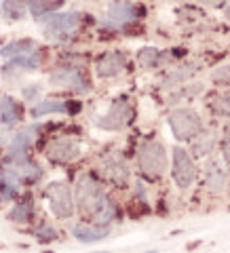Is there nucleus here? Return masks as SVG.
<instances>
[{
  "instance_id": "obj_1",
  "label": "nucleus",
  "mask_w": 230,
  "mask_h": 253,
  "mask_svg": "<svg viewBox=\"0 0 230 253\" xmlns=\"http://www.w3.org/2000/svg\"><path fill=\"white\" fill-rule=\"evenodd\" d=\"M108 201L110 199L104 192V186H101L93 175L87 173V175H83L81 179H78V184H76V203H78V207H81L83 215L95 217Z\"/></svg>"
},
{
  "instance_id": "obj_2",
  "label": "nucleus",
  "mask_w": 230,
  "mask_h": 253,
  "mask_svg": "<svg viewBox=\"0 0 230 253\" xmlns=\"http://www.w3.org/2000/svg\"><path fill=\"white\" fill-rule=\"evenodd\" d=\"M138 165L139 171L146 173L148 177H161L167 171V152H165L163 144L158 141H144L138 152Z\"/></svg>"
},
{
  "instance_id": "obj_3",
  "label": "nucleus",
  "mask_w": 230,
  "mask_h": 253,
  "mask_svg": "<svg viewBox=\"0 0 230 253\" xmlns=\"http://www.w3.org/2000/svg\"><path fill=\"white\" fill-rule=\"evenodd\" d=\"M169 126L173 131V135L180 141L186 139H194L199 133L203 131V123L199 114L190 108H178L169 114Z\"/></svg>"
},
{
  "instance_id": "obj_4",
  "label": "nucleus",
  "mask_w": 230,
  "mask_h": 253,
  "mask_svg": "<svg viewBox=\"0 0 230 253\" xmlns=\"http://www.w3.org/2000/svg\"><path fill=\"white\" fill-rule=\"evenodd\" d=\"M46 199H49V207L57 217H70L74 211V201L72 192L66 181H53L46 186Z\"/></svg>"
},
{
  "instance_id": "obj_5",
  "label": "nucleus",
  "mask_w": 230,
  "mask_h": 253,
  "mask_svg": "<svg viewBox=\"0 0 230 253\" xmlns=\"http://www.w3.org/2000/svg\"><path fill=\"white\" fill-rule=\"evenodd\" d=\"M81 23V15L78 13H55L49 17V21L45 23V36L49 41H66Z\"/></svg>"
},
{
  "instance_id": "obj_6",
  "label": "nucleus",
  "mask_w": 230,
  "mask_h": 253,
  "mask_svg": "<svg viewBox=\"0 0 230 253\" xmlns=\"http://www.w3.org/2000/svg\"><path fill=\"white\" fill-rule=\"evenodd\" d=\"M131 118H133L131 104L127 99H116L114 104L110 106L108 112L104 116H99L95 123H97V126H101V129H106V131H118V129H123V126L129 125Z\"/></svg>"
},
{
  "instance_id": "obj_7",
  "label": "nucleus",
  "mask_w": 230,
  "mask_h": 253,
  "mask_svg": "<svg viewBox=\"0 0 230 253\" xmlns=\"http://www.w3.org/2000/svg\"><path fill=\"white\" fill-rule=\"evenodd\" d=\"M173 179H176V184L186 190L192 186V181L196 177V169H194V163H192V156H190L184 148H176L173 150Z\"/></svg>"
},
{
  "instance_id": "obj_8",
  "label": "nucleus",
  "mask_w": 230,
  "mask_h": 253,
  "mask_svg": "<svg viewBox=\"0 0 230 253\" xmlns=\"http://www.w3.org/2000/svg\"><path fill=\"white\" fill-rule=\"evenodd\" d=\"M138 19V9L133 6L131 2H127V0H114L112 4L108 6V13H106V19L104 23L108 28H125L129 26L131 21Z\"/></svg>"
},
{
  "instance_id": "obj_9",
  "label": "nucleus",
  "mask_w": 230,
  "mask_h": 253,
  "mask_svg": "<svg viewBox=\"0 0 230 253\" xmlns=\"http://www.w3.org/2000/svg\"><path fill=\"white\" fill-rule=\"evenodd\" d=\"M101 171H104V175L116 186H125L127 179H129L127 163L123 161V156L116 154V152H110L101 158Z\"/></svg>"
},
{
  "instance_id": "obj_10",
  "label": "nucleus",
  "mask_w": 230,
  "mask_h": 253,
  "mask_svg": "<svg viewBox=\"0 0 230 253\" xmlns=\"http://www.w3.org/2000/svg\"><path fill=\"white\" fill-rule=\"evenodd\" d=\"M51 83L59 84V86H68V89H74V91H87L89 89V84H87L83 72L78 68H74V66L57 68L51 74Z\"/></svg>"
},
{
  "instance_id": "obj_11",
  "label": "nucleus",
  "mask_w": 230,
  "mask_h": 253,
  "mask_svg": "<svg viewBox=\"0 0 230 253\" xmlns=\"http://www.w3.org/2000/svg\"><path fill=\"white\" fill-rule=\"evenodd\" d=\"M46 156L55 163H70L78 156V144L74 139H53L46 146Z\"/></svg>"
},
{
  "instance_id": "obj_12",
  "label": "nucleus",
  "mask_w": 230,
  "mask_h": 253,
  "mask_svg": "<svg viewBox=\"0 0 230 253\" xmlns=\"http://www.w3.org/2000/svg\"><path fill=\"white\" fill-rule=\"evenodd\" d=\"M125 63H127V57H125L121 51L106 53L104 57H99V61H97V74L101 78H112V76L123 72Z\"/></svg>"
},
{
  "instance_id": "obj_13",
  "label": "nucleus",
  "mask_w": 230,
  "mask_h": 253,
  "mask_svg": "<svg viewBox=\"0 0 230 253\" xmlns=\"http://www.w3.org/2000/svg\"><path fill=\"white\" fill-rule=\"evenodd\" d=\"M226 186V171L218 161H209L205 165V188L211 194H220Z\"/></svg>"
},
{
  "instance_id": "obj_14",
  "label": "nucleus",
  "mask_w": 230,
  "mask_h": 253,
  "mask_svg": "<svg viewBox=\"0 0 230 253\" xmlns=\"http://www.w3.org/2000/svg\"><path fill=\"white\" fill-rule=\"evenodd\" d=\"M72 234L81 243H97V241H104L106 236L110 234V226H104V224H95V226L78 224V226L72 228Z\"/></svg>"
},
{
  "instance_id": "obj_15",
  "label": "nucleus",
  "mask_w": 230,
  "mask_h": 253,
  "mask_svg": "<svg viewBox=\"0 0 230 253\" xmlns=\"http://www.w3.org/2000/svg\"><path fill=\"white\" fill-rule=\"evenodd\" d=\"M68 110L70 108L66 106V101H61V99H46V101H41V104H36L34 108H32V116L41 118L45 114H66Z\"/></svg>"
},
{
  "instance_id": "obj_16",
  "label": "nucleus",
  "mask_w": 230,
  "mask_h": 253,
  "mask_svg": "<svg viewBox=\"0 0 230 253\" xmlns=\"http://www.w3.org/2000/svg\"><path fill=\"white\" fill-rule=\"evenodd\" d=\"M63 0H32L30 2V13L34 19H43L46 15H51L55 9H59Z\"/></svg>"
},
{
  "instance_id": "obj_17",
  "label": "nucleus",
  "mask_w": 230,
  "mask_h": 253,
  "mask_svg": "<svg viewBox=\"0 0 230 253\" xmlns=\"http://www.w3.org/2000/svg\"><path fill=\"white\" fill-rule=\"evenodd\" d=\"M34 215V205H32V199L26 196L23 201H19L17 205L13 207V211L9 213V219L11 221H19V224H28Z\"/></svg>"
},
{
  "instance_id": "obj_18",
  "label": "nucleus",
  "mask_w": 230,
  "mask_h": 253,
  "mask_svg": "<svg viewBox=\"0 0 230 253\" xmlns=\"http://www.w3.org/2000/svg\"><path fill=\"white\" fill-rule=\"evenodd\" d=\"M19 114L21 110L11 97H0V125H13Z\"/></svg>"
},
{
  "instance_id": "obj_19",
  "label": "nucleus",
  "mask_w": 230,
  "mask_h": 253,
  "mask_svg": "<svg viewBox=\"0 0 230 253\" xmlns=\"http://www.w3.org/2000/svg\"><path fill=\"white\" fill-rule=\"evenodd\" d=\"M213 146H216V135L209 131V133H199L194 139H192V152L194 156H207L211 154Z\"/></svg>"
},
{
  "instance_id": "obj_20",
  "label": "nucleus",
  "mask_w": 230,
  "mask_h": 253,
  "mask_svg": "<svg viewBox=\"0 0 230 253\" xmlns=\"http://www.w3.org/2000/svg\"><path fill=\"white\" fill-rule=\"evenodd\" d=\"M36 51V44L32 41H19V42H9L2 46V57H19V55H28V53H34Z\"/></svg>"
},
{
  "instance_id": "obj_21",
  "label": "nucleus",
  "mask_w": 230,
  "mask_h": 253,
  "mask_svg": "<svg viewBox=\"0 0 230 253\" xmlns=\"http://www.w3.org/2000/svg\"><path fill=\"white\" fill-rule=\"evenodd\" d=\"M32 0H2V13L9 19H21Z\"/></svg>"
},
{
  "instance_id": "obj_22",
  "label": "nucleus",
  "mask_w": 230,
  "mask_h": 253,
  "mask_svg": "<svg viewBox=\"0 0 230 253\" xmlns=\"http://www.w3.org/2000/svg\"><path fill=\"white\" fill-rule=\"evenodd\" d=\"M163 59H165V55L158 51V49H141V51L138 53L139 66L146 68V70H152V68H156V66H161Z\"/></svg>"
},
{
  "instance_id": "obj_23",
  "label": "nucleus",
  "mask_w": 230,
  "mask_h": 253,
  "mask_svg": "<svg viewBox=\"0 0 230 253\" xmlns=\"http://www.w3.org/2000/svg\"><path fill=\"white\" fill-rule=\"evenodd\" d=\"M211 110L220 116H230V91L216 95L211 101Z\"/></svg>"
},
{
  "instance_id": "obj_24",
  "label": "nucleus",
  "mask_w": 230,
  "mask_h": 253,
  "mask_svg": "<svg viewBox=\"0 0 230 253\" xmlns=\"http://www.w3.org/2000/svg\"><path fill=\"white\" fill-rule=\"evenodd\" d=\"M196 68H178V70H173V72L167 74V78H165V86H176L180 83H184L186 78L194 72Z\"/></svg>"
},
{
  "instance_id": "obj_25",
  "label": "nucleus",
  "mask_w": 230,
  "mask_h": 253,
  "mask_svg": "<svg viewBox=\"0 0 230 253\" xmlns=\"http://www.w3.org/2000/svg\"><path fill=\"white\" fill-rule=\"evenodd\" d=\"M19 186L13 184V181H6V179H0V199L2 201H11L15 194H17Z\"/></svg>"
},
{
  "instance_id": "obj_26",
  "label": "nucleus",
  "mask_w": 230,
  "mask_h": 253,
  "mask_svg": "<svg viewBox=\"0 0 230 253\" xmlns=\"http://www.w3.org/2000/svg\"><path fill=\"white\" fill-rule=\"evenodd\" d=\"M34 236H38V239H41V241H53L55 236H57V232H55L51 226L43 224L41 228H36V230H34Z\"/></svg>"
},
{
  "instance_id": "obj_27",
  "label": "nucleus",
  "mask_w": 230,
  "mask_h": 253,
  "mask_svg": "<svg viewBox=\"0 0 230 253\" xmlns=\"http://www.w3.org/2000/svg\"><path fill=\"white\" fill-rule=\"evenodd\" d=\"M213 81L218 84H230V66L218 68L216 72H213Z\"/></svg>"
},
{
  "instance_id": "obj_28",
  "label": "nucleus",
  "mask_w": 230,
  "mask_h": 253,
  "mask_svg": "<svg viewBox=\"0 0 230 253\" xmlns=\"http://www.w3.org/2000/svg\"><path fill=\"white\" fill-rule=\"evenodd\" d=\"M222 154H224V161L230 165V125L224 131V139H222Z\"/></svg>"
},
{
  "instance_id": "obj_29",
  "label": "nucleus",
  "mask_w": 230,
  "mask_h": 253,
  "mask_svg": "<svg viewBox=\"0 0 230 253\" xmlns=\"http://www.w3.org/2000/svg\"><path fill=\"white\" fill-rule=\"evenodd\" d=\"M203 4H209V6H228L230 0H201Z\"/></svg>"
},
{
  "instance_id": "obj_30",
  "label": "nucleus",
  "mask_w": 230,
  "mask_h": 253,
  "mask_svg": "<svg viewBox=\"0 0 230 253\" xmlns=\"http://www.w3.org/2000/svg\"><path fill=\"white\" fill-rule=\"evenodd\" d=\"M38 86L34 84V86H30V89H23V95H26V97H34V95H38Z\"/></svg>"
},
{
  "instance_id": "obj_31",
  "label": "nucleus",
  "mask_w": 230,
  "mask_h": 253,
  "mask_svg": "<svg viewBox=\"0 0 230 253\" xmlns=\"http://www.w3.org/2000/svg\"><path fill=\"white\" fill-rule=\"evenodd\" d=\"M95 253H106V251H95Z\"/></svg>"
}]
</instances>
